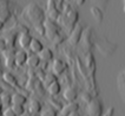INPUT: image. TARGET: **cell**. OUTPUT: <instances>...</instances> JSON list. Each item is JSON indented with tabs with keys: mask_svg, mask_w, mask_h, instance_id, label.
I'll use <instances>...</instances> for the list:
<instances>
[{
	"mask_svg": "<svg viewBox=\"0 0 125 116\" xmlns=\"http://www.w3.org/2000/svg\"><path fill=\"white\" fill-rule=\"evenodd\" d=\"M113 114H115V108L111 107V108H109V109L105 111L103 116H113Z\"/></svg>",
	"mask_w": 125,
	"mask_h": 116,
	"instance_id": "83f0119b",
	"label": "cell"
},
{
	"mask_svg": "<svg viewBox=\"0 0 125 116\" xmlns=\"http://www.w3.org/2000/svg\"><path fill=\"white\" fill-rule=\"evenodd\" d=\"M90 12H91V14H92V17H93L98 23H102V21H103V19H104V13H103V11L98 6H91Z\"/></svg>",
	"mask_w": 125,
	"mask_h": 116,
	"instance_id": "e0dca14e",
	"label": "cell"
},
{
	"mask_svg": "<svg viewBox=\"0 0 125 116\" xmlns=\"http://www.w3.org/2000/svg\"><path fill=\"white\" fill-rule=\"evenodd\" d=\"M74 4H77V5H83L84 2H85V0H72Z\"/></svg>",
	"mask_w": 125,
	"mask_h": 116,
	"instance_id": "f1b7e54d",
	"label": "cell"
},
{
	"mask_svg": "<svg viewBox=\"0 0 125 116\" xmlns=\"http://www.w3.org/2000/svg\"><path fill=\"white\" fill-rule=\"evenodd\" d=\"M15 64L17 66H24L27 62V58H28V53L26 50H19L15 52Z\"/></svg>",
	"mask_w": 125,
	"mask_h": 116,
	"instance_id": "9c48e42d",
	"label": "cell"
},
{
	"mask_svg": "<svg viewBox=\"0 0 125 116\" xmlns=\"http://www.w3.org/2000/svg\"><path fill=\"white\" fill-rule=\"evenodd\" d=\"M67 68L66 63L62 59H54L53 63H52V66H51V72H53L56 76H60L65 72V70Z\"/></svg>",
	"mask_w": 125,
	"mask_h": 116,
	"instance_id": "ba28073f",
	"label": "cell"
},
{
	"mask_svg": "<svg viewBox=\"0 0 125 116\" xmlns=\"http://www.w3.org/2000/svg\"><path fill=\"white\" fill-rule=\"evenodd\" d=\"M27 98L20 92H15L12 95V105H25Z\"/></svg>",
	"mask_w": 125,
	"mask_h": 116,
	"instance_id": "2e32d148",
	"label": "cell"
},
{
	"mask_svg": "<svg viewBox=\"0 0 125 116\" xmlns=\"http://www.w3.org/2000/svg\"><path fill=\"white\" fill-rule=\"evenodd\" d=\"M42 103L39 102L38 100H31L30 102H28V110H30V113L31 114H39L40 111H42Z\"/></svg>",
	"mask_w": 125,
	"mask_h": 116,
	"instance_id": "7c38bea8",
	"label": "cell"
},
{
	"mask_svg": "<svg viewBox=\"0 0 125 116\" xmlns=\"http://www.w3.org/2000/svg\"><path fill=\"white\" fill-rule=\"evenodd\" d=\"M2 116H4V115H2Z\"/></svg>",
	"mask_w": 125,
	"mask_h": 116,
	"instance_id": "e575fe53",
	"label": "cell"
},
{
	"mask_svg": "<svg viewBox=\"0 0 125 116\" xmlns=\"http://www.w3.org/2000/svg\"><path fill=\"white\" fill-rule=\"evenodd\" d=\"M38 56H39L40 61H44V62H46V63H49V62H51L53 59V51H52L51 49L44 48L42 51Z\"/></svg>",
	"mask_w": 125,
	"mask_h": 116,
	"instance_id": "5bb4252c",
	"label": "cell"
},
{
	"mask_svg": "<svg viewBox=\"0 0 125 116\" xmlns=\"http://www.w3.org/2000/svg\"><path fill=\"white\" fill-rule=\"evenodd\" d=\"M24 18H26L33 26L42 25L46 20V12H44L42 7L38 4L31 2L24 10Z\"/></svg>",
	"mask_w": 125,
	"mask_h": 116,
	"instance_id": "7a4b0ae2",
	"label": "cell"
},
{
	"mask_svg": "<svg viewBox=\"0 0 125 116\" xmlns=\"http://www.w3.org/2000/svg\"><path fill=\"white\" fill-rule=\"evenodd\" d=\"M2 115L4 116H17L15 115V113L13 111V109H12V107L5 108V109H4V113H2Z\"/></svg>",
	"mask_w": 125,
	"mask_h": 116,
	"instance_id": "4316f807",
	"label": "cell"
},
{
	"mask_svg": "<svg viewBox=\"0 0 125 116\" xmlns=\"http://www.w3.org/2000/svg\"><path fill=\"white\" fill-rule=\"evenodd\" d=\"M0 100H1V103H2V107L4 108H8L12 105V95H8L6 92H2L0 95Z\"/></svg>",
	"mask_w": 125,
	"mask_h": 116,
	"instance_id": "ffe728a7",
	"label": "cell"
},
{
	"mask_svg": "<svg viewBox=\"0 0 125 116\" xmlns=\"http://www.w3.org/2000/svg\"><path fill=\"white\" fill-rule=\"evenodd\" d=\"M33 39V37L28 33V31H22L19 37H18V44L20 45V48L22 50H26V49H30V45H31V41Z\"/></svg>",
	"mask_w": 125,
	"mask_h": 116,
	"instance_id": "8992f818",
	"label": "cell"
},
{
	"mask_svg": "<svg viewBox=\"0 0 125 116\" xmlns=\"http://www.w3.org/2000/svg\"><path fill=\"white\" fill-rule=\"evenodd\" d=\"M7 50V43L4 37H0V52H4Z\"/></svg>",
	"mask_w": 125,
	"mask_h": 116,
	"instance_id": "484cf974",
	"label": "cell"
},
{
	"mask_svg": "<svg viewBox=\"0 0 125 116\" xmlns=\"http://www.w3.org/2000/svg\"><path fill=\"white\" fill-rule=\"evenodd\" d=\"M124 2H125V0H124ZM124 10H125V5H124Z\"/></svg>",
	"mask_w": 125,
	"mask_h": 116,
	"instance_id": "836d02e7",
	"label": "cell"
},
{
	"mask_svg": "<svg viewBox=\"0 0 125 116\" xmlns=\"http://www.w3.org/2000/svg\"><path fill=\"white\" fill-rule=\"evenodd\" d=\"M44 27H45V36L52 43H58V40L62 39L60 33H59L60 32V26L56 20L46 18V20L44 23Z\"/></svg>",
	"mask_w": 125,
	"mask_h": 116,
	"instance_id": "3957f363",
	"label": "cell"
},
{
	"mask_svg": "<svg viewBox=\"0 0 125 116\" xmlns=\"http://www.w3.org/2000/svg\"><path fill=\"white\" fill-rule=\"evenodd\" d=\"M12 107V109H13V111L15 113V115L17 116H22L24 114H25V107L24 105H11Z\"/></svg>",
	"mask_w": 125,
	"mask_h": 116,
	"instance_id": "cb8c5ba5",
	"label": "cell"
},
{
	"mask_svg": "<svg viewBox=\"0 0 125 116\" xmlns=\"http://www.w3.org/2000/svg\"><path fill=\"white\" fill-rule=\"evenodd\" d=\"M4 24H5L4 21H1V20H0V31H1V30L4 28Z\"/></svg>",
	"mask_w": 125,
	"mask_h": 116,
	"instance_id": "4dcf8cb0",
	"label": "cell"
},
{
	"mask_svg": "<svg viewBox=\"0 0 125 116\" xmlns=\"http://www.w3.org/2000/svg\"><path fill=\"white\" fill-rule=\"evenodd\" d=\"M69 116H80V114H79V111H78V110H76V111H72Z\"/></svg>",
	"mask_w": 125,
	"mask_h": 116,
	"instance_id": "f546056e",
	"label": "cell"
},
{
	"mask_svg": "<svg viewBox=\"0 0 125 116\" xmlns=\"http://www.w3.org/2000/svg\"><path fill=\"white\" fill-rule=\"evenodd\" d=\"M39 114H40V116H57L58 113L54 109V107H47V108L42 109V111Z\"/></svg>",
	"mask_w": 125,
	"mask_h": 116,
	"instance_id": "7402d4cb",
	"label": "cell"
},
{
	"mask_svg": "<svg viewBox=\"0 0 125 116\" xmlns=\"http://www.w3.org/2000/svg\"><path fill=\"white\" fill-rule=\"evenodd\" d=\"M2 79H4V82L10 84L11 87H17L18 85V81H17L15 76L12 72H10V71H6V72L2 74Z\"/></svg>",
	"mask_w": 125,
	"mask_h": 116,
	"instance_id": "4fadbf2b",
	"label": "cell"
},
{
	"mask_svg": "<svg viewBox=\"0 0 125 116\" xmlns=\"http://www.w3.org/2000/svg\"><path fill=\"white\" fill-rule=\"evenodd\" d=\"M15 56H12V57H5V65H6L7 69H13L17 64H15Z\"/></svg>",
	"mask_w": 125,
	"mask_h": 116,
	"instance_id": "603a6c76",
	"label": "cell"
},
{
	"mask_svg": "<svg viewBox=\"0 0 125 116\" xmlns=\"http://www.w3.org/2000/svg\"><path fill=\"white\" fill-rule=\"evenodd\" d=\"M76 110H78V104H77V103L71 102L69 105H66L65 108H62V114L69 116L72 111H76Z\"/></svg>",
	"mask_w": 125,
	"mask_h": 116,
	"instance_id": "44dd1931",
	"label": "cell"
},
{
	"mask_svg": "<svg viewBox=\"0 0 125 116\" xmlns=\"http://www.w3.org/2000/svg\"><path fill=\"white\" fill-rule=\"evenodd\" d=\"M77 95H78L77 90L74 88H72V87H69V88H66L64 90V98L69 103L74 102V100L77 98Z\"/></svg>",
	"mask_w": 125,
	"mask_h": 116,
	"instance_id": "30bf717a",
	"label": "cell"
},
{
	"mask_svg": "<svg viewBox=\"0 0 125 116\" xmlns=\"http://www.w3.org/2000/svg\"><path fill=\"white\" fill-rule=\"evenodd\" d=\"M87 114L89 116H102L103 114V103L97 98H92L87 103Z\"/></svg>",
	"mask_w": 125,
	"mask_h": 116,
	"instance_id": "277c9868",
	"label": "cell"
},
{
	"mask_svg": "<svg viewBox=\"0 0 125 116\" xmlns=\"http://www.w3.org/2000/svg\"><path fill=\"white\" fill-rule=\"evenodd\" d=\"M40 62H42V61H40L39 56L35 55V53H31V55H28V58H27L26 64H27L30 68L34 69V68H38V66H39Z\"/></svg>",
	"mask_w": 125,
	"mask_h": 116,
	"instance_id": "9a60e30c",
	"label": "cell"
},
{
	"mask_svg": "<svg viewBox=\"0 0 125 116\" xmlns=\"http://www.w3.org/2000/svg\"><path fill=\"white\" fill-rule=\"evenodd\" d=\"M11 17V10H10V1L8 0H0V20L7 21Z\"/></svg>",
	"mask_w": 125,
	"mask_h": 116,
	"instance_id": "52a82bcc",
	"label": "cell"
},
{
	"mask_svg": "<svg viewBox=\"0 0 125 116\" xmlns=\"http://www.w3.org/2000/svg\"><path fill=\"white\" fill-rule=\"evenodd\" d=\"M2 92H4V91H2V89H1V87H0V95H1Z\"/></svg>",
	"mask_w": 125,
	"mask_h": 116,
	"instance_id": "d6a6232c",
	"label": "cell"
},
{
	"mask_svg": "<svg viewBox=\"0 0 125 116\" xmlns=\"http://www.w3.org/2000/svg\"><path fill=\"white\" fill-rule=\"evenodd\" d=\"M2 113H4V109H0V116H2Z\"/></svg>",
	"mask_w": 125,
	"mask_h": 116,
	"instance_id": "1f68e13d",
	"label": "cell"
},
{
	"mask_svg": "<svg viewBox=\"0 0 125 116\" xmlns=\"http://www.w3.org/2000/svg\"><path fill=\"white\" fill-rule=\"evenodd\" d=\"M35 84H37V81H35V78H33V77H31L26 87H27L28 90H34V89L37 88V85H35Z\"/></svg>",
	"mask_w": 125,
	"mask_h": 116,
	"instance_id": "d4e9b609",
	"label": "cell"
},
{
	"mask_svg": "<svg viewBox=\"0 0 125 116\" xmlns=\"http://www.w3.org/2000/svg\"><path fill=\"white\" fill-rule=\"evenodd\" d=\"M60 90H62V85H60V83L58 82V81L53 82L52 84H50L49 87H47V91H49L52 96L58 95V94L60 92Z\"/></svg>",
	"mask_w": 125,
	"mask_h": 116,
	"instance_id": "ac0fdd59",
	"label": "cell"
},
{
	"mask_svg": "<svg viewBox=\"0 0 125 116\" xmlns=\"http://www.w3.org/2000/svg\"><path fill=\"white\" fill-rule=\"evenodd\" d=\"M78 19H79L78 11L74 10L71 5H65L62 12L60 13L58 20H57V23L59 24L60 27H64L70 33L73 28L76 27Z\"/></svg>",
	"mask_w": 125,
	"mask_h": 116,
	"instance_id": "6da1fadb",
	"label": "cell"
},
{
	"mask_svg": "<svg viewBox=\"0 0 125 116\" xmlns=\"http://www.w3.org/2000/svg\"><path fill=\"white\" fill-rule=\"evenodd\" d=\"M56 81H58L57 79V76L53 72H47V74H45L44 78H42V84H44V87L47 88L50 84H52V83L56 82Z\"/></svg>",
	"mask_w": 125,
	"mask_h": 116,
	"instance_id": "d6986e66",
	"label": "cell"
},
{
	"mask_svg": "<svg viewBox=\"0 0 125 116\" xmlns=\"http://www.w3.org/2000/svg\"><path fill=\"white\" fill-rule=\"evenodd\" d=\"M42 49H44V45H42V41L39 39H37V38H33L32 41H31V45H30V50L32 51V53L39 55L42 51Z\"/></svg>",
	"mask_w": 125,
	"mask_h": 116,
	"instance_id": "8fae6325",
	"label": "cell"
},
{
	"mask_svg": "<svg viewBox=\"0 0 125 116\" xmlns=\"http://www.w3.org/2000/svg\"><path fill=\"white\" fill-rule=\"evenodd\" d=\"M82 37H83V27L77 24L76 27L70 32V38H69L70 44L73 45V46L78 45V43L82 40Z\"/></svg>",
	"mask_w": 125,
	"mask_h": 116,
	"instance_id": "5b68a950",
	"label": "cell"
}]
</instances>
